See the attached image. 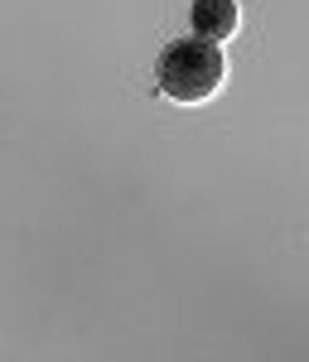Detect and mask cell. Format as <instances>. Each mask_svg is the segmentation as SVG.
<instances>
[{
    "label": "cell",
    "mask_w": 309,
    "mask_h": 362,
    "mask_svg": "<svg viewBox=\"0 0 309 362\" xmlns=\"http://www.w3.org/2000/svg\"><path fill=\"white\" fill-rule=\"evenodd\" d=\"M155 78H160V92H165L169 102H179V107H203V102H213L227 83L223 44L198 39V34L194 39H179V44L165 49Z\"/></svg>",
    "instance_id": "6da1fadb"
},
{
    "label": "cell",
    "mask_w": 309,
    "mask_h": 362,
    "mask_svg": "<svg viewBox=\"0 0 309 362\" xmlns=\"http://www.w3.org/2000/svg\"><path fill=\"white\" fill-rule=\"evenodd\" d=\"M189 20H194V34H198V39L223 44V39H232V34H237L242 10H237V0H194Z\"/></svg>",
    "instance_id": "7a4b0ae2"
}]
</instances>
